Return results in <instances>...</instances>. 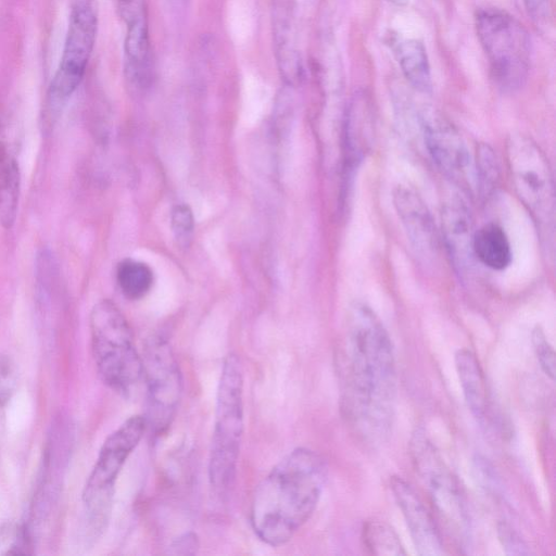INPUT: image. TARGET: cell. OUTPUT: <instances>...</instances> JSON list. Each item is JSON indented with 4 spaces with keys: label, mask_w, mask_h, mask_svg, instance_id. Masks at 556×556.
Instances as JSON below:
<instances>
[{
    "label": "cell",
    "mask_w": 556,
    "mask_h": 556,
    "mask_svg": "<svg viewBox=\"0 0 556 556\" xmlns=\"http://www.w3.org/2000/svg\"><path fill=\"white\" fill-rule=\"evenodd\" d=\"M339 366L345 417L363 439L381 442L389 435L394 419L395 359L386 327L362 302L350 308Z\"/></svg>",
    "instance_id": "obj_1"
},
{
    "label": "cell",
    "mask_w": 556,
    "mask_h": 556,
    "mask_svg": "<svg viewBox=\"0 0 556 556\" xmlns=\"http://www.w3.org/2000/svg\"><path fill=\"white\" fill-rule=\"evenodd\" d=\"M327 472L323 456L307 447L280 459L253 494L250 522L255 535L275 547L290 541L314 514Z\"/></svg>",
    "instance_id": "obj_2"
},
{
    "label": "cell",
    "mask_w": 556,
    "mask_h": 556,
    "mask_svg": "<svg viewBox=\"0 0 556 556\" xmlns=\"http://www.w3.org/2000/svg\"><path fill=\"white\" fill-rule=\"evenodd\" d=\"M243 372L239 358L229 354L222 367L216 394L208 479L218 495L232 486L243 437Z\"/></svg>",
    "instance_id": "obj_3"
},
{
    "label": "cell",
    "mask_w": 556,
    "mask_h": 556,
    "mask_svg": "<svg viewBox=\"0 0 556 556\" xmlns=\"http://www.w3.org/2000/svg\"><path fill=\"white\" fill-rule=\"evenodd\" d=\"M89 324L99 376L114 392L129 395L142 377V363L127 319L112 301L102 300L92 307Z\"/></svg>",
    "instance_id": "obj_4"
},
{
    "label": "cell",
    "mask_w": 556,
    "mask_h": 556,
    "mask_svg": "<svg viewBox=\"0 0 556 556\" xmlns=\"http://www.w3.org/2000/svg\"><path fill=\"white\" fill-rule=\"evenodd\" d=\"M146 429L144 416L135 415L126 419L103 442L83 491L89 539H98L105 530L112 511L117 477Z\"/></svg>",
    "instance_id": "obj_5"
},
{
    "label": "cell",
    "mask_w": 556,
    "mask_h": 556,
    "mask_svg": "<svg viewBox=\"0 0 556 556\" xmlns=\"http://www.w3.org/2000/svg\"><path fill=\"white\" fill-rule=\"evenodd\" d=\"M475 21L494 83L506 91L520 88L527 80L531 63V40L527 29L513 15L496 8L480 9Z\"/></svg>",
    "instance_id": "obj_6"
},
{
    "label": "cell",
    "mask_w": 556,
    "mask_h": 556,
    "mask_svg": "<svg viewBox=\"0 0 556 556\" xmlns=\"http://www.w3.org/2000/svg\"><path fill=\"white\" fill-rule=\"evenodd\" d=\"M409 454L437 513L450 531L463 542L467 539L470 529L469 511L463 489L425 429L417 428L413 432Z\"/></svg>",
    "instance_id": "obj_7"
},
{
    "label": "cell",
    "mask_w": 556,
    "mask_h": 556,
    "mask_svg": "<svg viewBox=\"0 0 556 556\" xmlns=\"http://www.w3.org/2000/svg\"><path fill=\"white\" fill-rule=\"evenodd\" d=\"M146 384L147 428L161 435L172 425L182 394V375L169 342L154 334L147 339L141 355Z\"/></svg>",
    "instance_id": "obj_8"
},
{
    "label": "cell",
    "mask_w": 556,
    "mask_h": 556,
    "mask_svg": "<svg viewBox=\"0 0 556 556\" xmlns=\"http://www.w3.org/2000/svg\"><path fill=\"white\" fill-rule=\"evenodd\" d=\"M507 162L520 201L544 231H553L554 184L544 153L531 139L514 136L507 143Z\"/></svg>",
    "instance_id": "obj_9"
},
{
    "label": "cell",
    "mask_w": 556,
    "mask_h": 556,
    "mask_svg": "<svg viewBox=\"0 0 556 556\" xmlns=\"http://www.w3.org/2000/svg\"><path fill=\"white\" fill-rule=\"evenodd\" d=\"M97 27L96 0H76L61 63L48 91L47 109L50 114H55L80 84L94 46Z\"/></svg>",
    "instance_id": "obj_10"
},
{
    "label": "cell",
    "mask_w": 556,
    "mask_h": 556,
    "mask_svg": "<svg viewBox=\"0 0 556 556\" xmlns=\"http://www.w3.org/2000/svg\"><path fill=\"white\" fill-rule=\"evenodd\" d=\"M426 147L439 168L466 190L472 187L471 160L459 132L445 118L424 112L420 115Z\"/></svg>",
    "instance_id": "obj_11"
},
{
    "label": "cell",
    "mask_w": 556,
    "mask_h": 556,
    "mask_svg": "<svg viewBox=\"0 0 556 556\" xmlns=\"http://www.w3.org/2000/svg\"><path fill=\"white\" fill-rule=\"evenodd\" d=\"M390 489L417 553L421 556L442 555L444 546L439 529L413 486L403 478L394 476L390 479Z\"/></svg>",
    "instance_id": "obj_12"
},
{
    "label": "cell",
    "mask_w": 556,
    "mask_h": 556,
    "mask_svg": "<svg viewBox=\"0 0 556 556\" xmlns=\"http://www.w3.org/2000/svg\"><path fill=\"white\" fill-rule=\"evenodd\" d=\"M119 14L127 25L124 43L126 77L132 86L147 87L151 80V46L146 18L136 0H118Z\"/></svg>",
    "instance_id": "obj_13"
},
{
    "label": "cell",
    "mask_w": 556,
    "mask_h": 556,
    "mask_svg": "<svg viewBox=\"0 0 556 556\" xmlns=\"http://www.w3.org/2000/svg\"><path fill=\"white\" fill-rule=\"evenodd\" d=\"M393 202L416 252L425 258L434 256L438 249L437 229L421 197L409 187L399 186L393 193Z\"/></svg>",
    "instance_id": "obj_14"
},
{
    "label": "cell",
    "mask_w": 556,
    "mask_h": 556,
    "mask_svg": "<svg viewBox=\"0 0 556 556\" xmlns=\"http://www.w3.org/2000/svg\"><path fill=\"white\" fill-rule=\"evenodd\" d=\"M296 0H271V31L279 73L287 86L295 85L302 72L295 33Z\"/></svg>",
    "instance_id": "obj_15"
},
{
    "label": "cell",
    "mask_w": 556,
    "mask_h": 556,
    "mask_svg": "<svg viewBox=\"0 0 556 556\" xmlns=\"http://www.w3.org/2000/svg\"><path fill=\"white\" fill-rule=\"evenodd\" d=\"M455 367L466 405L477 421L486 426L490 417V399L481 365L473 352L460 349L455 353Z\"/></svg>",
    "instance_id": "obj_16"
},
{
    "label": "cell",
    "mask_w": 556,
    "mask_h": 556,
    "mask_svg": "<svg viewBox=\"0 0 556 556\" xmlns=\"http://www.w3.org/2000/svg\"><path fill=\"white\" fill-rule=\"evenodd\" d=\"M374 137V115L369 99L357 93L352 99L345 117L348 162L354 166L368 151Z\"/></svg>",
    "instance_id": "obj_17"
},
{
    "label": "cell",
    "mask_w": 556,
    "mask_h": 556,
    "mask_svg": "<svg viewBox=\"0 0 556 556\" xmlns=\"http://www.w3.org/2000/svg\"><path fill=\"white\" fill-rule=\"evenodd\" d=\"M390 43L409 85L420 92H430L432 89L431 68L424 43L415 38L403 37H394Z\"/></svg>",
    "instance_id": "obj_18"
},
{
    "label": "cell",
    "mask_w": 556,
    "mask_h": 556,
    "mask_svg": "<svg viewBox=\"0 0 556 556\" xmlns=\"http://www.w3.org/2000/svg\"><path fill=\"white\" fill-rule=\"evenodd\" d=\"M442 223L451 255L460 266L472 252V223L466 204L459 199L451 200L444 205Z\"/></svg>",
    "instance_id": "obj_19"
},
{
    "label": "cell",
    "mask_w": 556,
    "mask_h": 556,
    "mask_svg": "<svg viewBox=\"0 0 556 556\" xmlns=\"http://www.w3.org/2000/svg\"><path fill=\"white\" fill-rule=\"evenodd\" d=\"M21 173L16 159L0 140V224L4 229L13 227L18 207Z\"/></svg>",
    "instance_id": "obj_20"
},
{
    "label": "cell",
    "mask_w": 556,
    "mask_h": 556,
    "mask_svg": "<svg viewBox=\"0 0 556 556\" xmlns=\"http://www.w3.org/2000/svg\"><path fill=\"white\" fill-rule=\"evenodd\" d=\"M472 252L483 265L494 270L506 268L511 261L508 238L494 223L483 225L473 233Z\"/></svg>",
    "instance_id": "obj_21"
},
{
    "label": "cell",
    "mask_w": 556,
    "mask_h": 556,
    "mask_svg": "<svg viewBox=\"0 0 556 556\" xmlns=\"http://www.w3.org/2000/svg\"><path fill=\"white\" fill-rule=\"evenodd\" d=\"M116 280L126 298L138 300L152 288L153 271L147 264L127 258L117 265Z\"/></svg>",
    "instance_id": "obj_22"
},
{
    "label": "cell",
    "mask_w": 556,
    "mask_h": 556,
    "mask_svg": "<svg viewBox=\"0 0 556 556\" xmlns=\"http://www.w3.org/2000/svg\"><path fill=\"white\" fill-rule=\"evenodd\" d=\"M363 541L369 553L379 556H402L406 552L394 529L383 520L371 519L364 522Z\"/></svg>",
    "instance_id": "obj_23"
},
{
    "label": "cell",
    "mask_w": 556,
    "mask_h": 556,
    "mask_svg": "<svg viewBox=\"0 0 556 556\" xmlns=\"http://www.w3.org/2000/svg\"><path fill=\"white\" fill-rule=\"evenodd\" d=\"M498 164L492 148L485 143L477 149V179L481 192L490 194L498 180Z\"/></svg>",
    "instance_id": "obj_24"
},
{
    "label": "cell",
    "mask_w": 556,
    "mask_h": 556,
    "mask_svg": "<svg viewBox=\"0 0 556 556\" xmlns=\"http://www.w3.org/2000/svg\"><path fill=\"white\" fill-rule=\"evenodd\" d=\"M531 341L538 363L546 377L555 378V352L548 342L543 329L535 326L531 333Z\"/></svg>",
    "instance_id": "obj_25"
},
{
    "label": "cell",
    "mask_w": 556,
    "mask_h": 556,
    "mask_svg": "<svg viewBox=\"0 0 556 556\" xmlns=\"http://www.w3.org/2000/svg\"><path fill=\"white\" fill-rule=\"evenodd\" d=\"M193 215L186 204H178L172 212V228L176 240L180 245H188L193 233Z\"/></svg>",
    "instance_id": "obj_26"
},
{
    "label": "cell",
    "mask_w": 556,
    "mask_h": 556,
    "mask_svg": "<svg viewBox=\"0 0 556 556\" xmlns=\"http://www.w3.org/2000/svg\"><path fill=\"white\" fill-rule=\"evenodd\" d=\"M17 372L12 359L0 354V405H7L15 392Z\"/></svg>",
    "instance_id": "obj_27"
},
{
    "label": "cell",
    "mask_w": 556,
    "mask_h": 556,
    "mask_svg": "<svg viewBox=\"0 0 556 556\" xmlns=\"http://www.w3.org/2000/svg\"><path fill=\"white\" fill-rule=\"evenodd\" d=\"M498 540L507 555H527L528 545L518 534V532L506 521L497 525Z\"/></svg>",
    "instance_id": "obj_28"
},
{
    "label": "cell",
    "mask_w": 556,
    "mask_h": 556,
    "mask_svg": "<svg viewBox=\"0 0 556 556\" xmlns=\"http://www.w3.org/2000/svg\"><path fill=\"white\" fill-rule=\"evenodd\" d=\"M199 547V540L194 533H185L173 541L168 553L174 555H192Z\"/></svg>",
    "instance_id": "obj_29"
},
{
    "label": "cell",
    "mask_w": 556,
    "mask_h": 556,
    "mask_svg": "<svg viewBox=\"0 0 556 556\" xmlns=\"http://www.w3.org/2000/svg\"><path fill=\"white\" fill-rule=\"evenodd\" d=\"M528 13L536 21L547 16L548 0H522Z\"/></svg>",
    "instance_id": "obj_30"
}]
</instances>
